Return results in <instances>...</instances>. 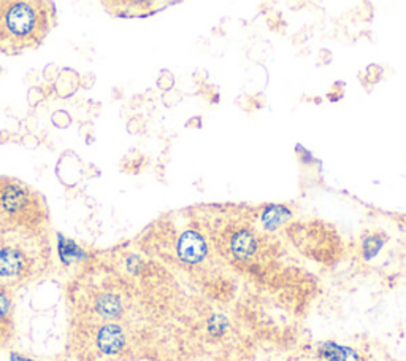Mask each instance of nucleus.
<instances>
[{
  "instance_id": "nucleus-1",
  "label": "nucleus",
  "mask_w": 406,
  "mask_h": 361,
  "mask_svg": "<svg viewBox=\"0 0 406 361\" xmlns=\"http://www.w3.org/2000/svg\"><path fill=\"white\" fill-rule=\"evenodd\" d=\"M55 23V5L37 0L0 2V51L18 55L37 48Z\"/></svg>"
},
{
  "instance_id": "nucleus-12",
  "label": "nucleus",
  "mask_w": 406,
  "mask_h": 361,
  "mask_svg": "<svg viewBox=\"0 0 406 361\" xmlns=\"http://www.w3.org/2000/svg\"><path fill=\"white\" fill-rule=\"evenodd\" d=\"M12 361H34V360L24 358V357H21V355H18V353H13L12 355Z\"/></svg>"
},
{
  "instance_id": "nucleus-11",
  "label": "nucleus",
  "mask_w": 406,
  "mask_h": 361,
  "mask_svg": "<svg viewBox=\"0 0 406 361\" xmlns=\"http://www.w3.org/2000/svg\"><path fill=\"white\" fill-rule=\"evenodd\" d=\"M10 311V299L5 293H0V318L5 317Z\"/></svg>"
},
{
  "instance_id": "nucleus-2",
  "label": "nucleus",
  "mask_w": 406,
  "mask_h": 361,
  "mask_svg": "<svg viewBox=\"0 0 406 361\" xmlns=\"http://www.w3.org/2000/svg\"><path fill=\"white\" fill-rule=\"evenodd\" d=\"M176 252H178V257L183 263L197 264L202 263L203 258L206 257L208 247L200 232L188 230L180 236L178 243H176Z\"/></svg>"
},
{
  "instance_id": "nucleus-5",
  "label": "nucleus",
  "mask_w": 406,
  "mask_h": 361,
  "mask_svg": "<svg viewBox=\"0 0 406 361\" xmlns=\"http://www.w3.org/2000/svg\"><path fill=\"white\" fill-rule=\"evenodd\" d=\"M292 216L291 209L281 204H271L267 205L260 214V223L265 230L275 231L280 228L282 223H286Z\"/></svg>"
},
{
  "instance_id": "nucleus-8",
  "label": "nucleus",
  "mask_w": 406,
  "mask_h": 361,
  "mask_svg": "<svg viewBox=\"0 0 406 361\" xmlns=\"http://www.w3.org/2000/svg\"><path fill=\"white\" fill-rule=\"evenodd\" d=\"M59 253H61L62 263L70 264L84 258V252L79 248L77 243L68 241V239L59 236Z\"/></svg>"
},
{
  "instance_id": "nucleus-4",
  "label": "nucleus",
  "mask_w": 406,
  "mask_h": 361,
  "mask_svg": "<svg viewBox=\"0 0 406 361\" xmlns=\"http://www.w3.org/2000/svg\"><path fill=\"white\" fill-rule=\"evenodd\" d=\"M231 250L237 259H248L258 250L255 236L248 230H240L233 234L231 241Z\"/></svg>"
},
{
  "instance_id": "nucleus-9",
  "label": "nucleus",
  "mask_w": 406,
  "mask_h": 361,
  "mask_svg": "<svg viewBox=\"0 0 406 361\" xmlns=\"http://www.w3.org/2000/svg\"><path fill=\"white\" fill-rule=\"evenodd\" d=\"M384 242H386V237L384 236H379V234H373V236H368L363 239L362 242V253H363V258L367 259V261H370L371 258H375L376 254L381 250Z\"/></svg>"
},
{
  "instance_id": "nucleus-10",
  "label": "nucleus",
  "mask_w": 406,
  "mask_h": 361,
  "mask_svg": "<svg viewBox=\"0 0 406 361\" xmlns=\"http://www.w3.org/2000/svg\"><path fill=\"white\" fill-rule=\"evenodd\" d=\"M227 320L222 315H215L210 320V325H208V330L213 334V336H221V334L226 331Z\"/></svg>"
},
{
  "instance_id": "nucleus-6",
  "label": "nucleus",
  "mask_w": 406,
  "mask_h": 361,
  "mask_svg": "<svg viewBox=\"0 0 406 361\" xmlns=\"http://www.w3.org/2000/svg\"><path fill=\"white\" fill-rule=\"evenodd\" d=\"M319 355L327 361H360L354 350L335 342H324L319 347Z\"/></svg>"
},
{
  "instance_id": "nucleus-3",
  "label": "nucleus",
  "mask_w": 406,
  "mask_h": 361,
  "mask_svg": "<svg viewBox=\"0 0 406 361\" xmlns=\"http://www.w3.org/2000/svg\"><path fill=\"white\" fill-rule=\"evenodd\" d=\"M124 344L126 334L119 325L110 323V325L100 328V331L97 334V346L100 349V352H104L106 355H116L121 352Z\"/></svg>"
},
{
  "instance_id": "nucleus-7",
  "label": "nucleus",
  "mask_w": 406,
  "mask_h": 361,
  "mask_svg": "<svg viewBox=\"0 0 406 361\" xmlns=\"http://www.w3.org/2000/svg\"><path fill=\"white\" fill-rule=\"evenodd\" d=\"M95 311L99 312V315L104 318H117L122 312V301L117 295L115 293H105L102 295L95 301Z\"/></svg>"
}]
</instances>
